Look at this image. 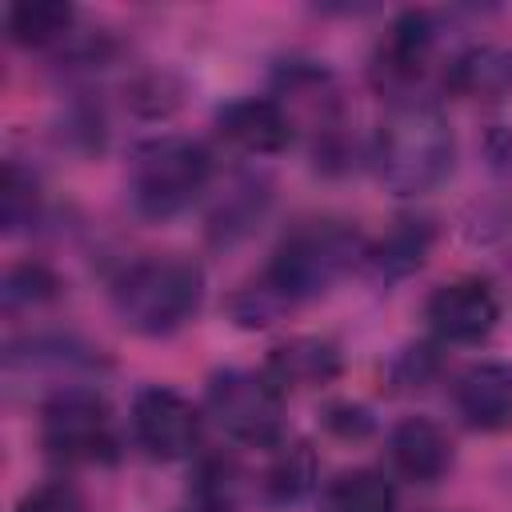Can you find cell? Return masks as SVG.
<instances>
[{
  "label": "cell",
  "instance_id": "1",
  "mask_svg": "<svg viewBox=\"0 0 512 512\" xmlns=\"http://www.w3.org/2000/svg\"><path fill=\"white\" fill-rule=\"evenodd\" d=\"M456 160V136L444 112L428 100H396L372 140V168L380 184L396 196L432 192Z\"/></svg>",
  "mask_w": 512,
  "mask_h": 512
},
{
  "label": "cell",
  "instance_id": "2",
  "mask_svg": "<svg viewBox=\"0 0 512 512\" xmlns=\"http://www.w3.org/2000/svg\"><path fill=\"white\" fill-rule=\"evenodd\" d=\"M204 300V268L180 252L140 256L112 280V308L124 328L140 336H168L184 328Z\"/></svg>",
  "mask_w": 512,
  "mask_h": 512
},
{
  "label": "cell",
  "instance_id": "3",
  "mask_svg": "<svg viewBox=\"0 0 512 512\" xmlns=\"http://www.w3.org/2000/svg\"><path fill=\"white\" fill-rule=\"evenodd\" d=\"M360 260H368V240L344 220H304L272 252L264 280L288 300H316L340 284Z\"/></svg>",
  "mask_w": 512,
  "mask_h": 512
},
{
  "label": "cell",
  "instance_id": "4",
  "mask_svg": "<svg viewBox=\"0 0 512 512\" xmlns=\"http://www.w3.org/2000/svg\"><path fill=\"white\" fill-rule=\"evenodd\" d=\"M212 180V156L200 140L156 136L144 140L128 160V196L140 216L168 220L200 200Z\"/></svg>",
  "mask_w": 512,
  "mask_h": 512
},
{
  "label": "cell",
  "instance_id": "5",
  "mask_svg": "<svg viewBox=\"0 0 512 512\" xmlns=\"http://www.w3.org/2000/svg\"><path fill=\"white\" fill-rule=\"evenodd\" d=\"M40 444L60 464H112L120 452L112 412L92 388H60L44 400Z\"/></svg>",
  "mask_w": 512,
  "mask_h": 512
},
{
  "label": "cell",
  "instance_id": "6",
  "mask_svg": "<svg viewBox=\"0 0 512 512\" xmlns=\"http://www.w3.org/2000/svg\"><path fill=\"white\" fill-rule=\"evenodd\" d=\"M208 416L248 448H276L284 440V392L252 368H224L208 380Z\"/></svg>",
  "mask_w": 512,
  "mask_h": 512
},
{
  "label": "cell",
  "instance_id": "7",
  "mask_svg": "<svg viewBox=\"0 0 512 512\" xmlns=\"http://www.w3.org/2000/svg\"><path fill=\"white\" fill-rule=\"evenodd\" d=\"M132 436L152 460H188L200 444V412L176 388L152 384L132 400Z\"/></svg>",
  "mask_w": 512,
  "mask_h": 512
},
{
  "label": "cell",
  "instance_id": "8",
  "mask_svg": "<svg viewBox=\"0 0 512 512\" xmlns=\"http://www.w3.org/2000/svg\"><path fill=\"white\" fill-rule=\"evenodd\" d=\"M424 316L444 344H480L496 328L500 304L484 280H452L428 296Z\"/></svg>",
  "mask_w": 512,
  "mask_h": 512
},
{
  "label": "cell",
  "instance_id": "9",
  "mask_svg": "<svg viewBox=\"0 0 512 512\" xmlns=\"http://www.w3.org/2000/svg\"><path fill=\"white\" fill-rule=\"evenodd\" d=\"M436 48V24L428 12H400L376 48V80L408 100V88L424 76Z\"/></svg>",
  "mask_w": 512,
  "mask_h": 512
},
{
  "label": "cell",
  "instance_id": "10",
  "mask_svg": "<svg viewBox=\"0 0 512 512\" xmlns=\"http://www.w3.org/2000/svg\"><path fill=\"white\" fill-rule=\"evenodd\" d=\"M452 404L460 420L476 432L512 428V364L504 360L468 364L452 384Z\"/></svg>",
  "mask_w": 512,
  "mask_h": 512
},
{
  "label": "cell",
  "instance_id": "11",
  "mask_svg": "<svg viewBox=\"0 0 512 512\" xmlns=\"http://www.w3.org/2000/svg\"><path fill=\"white\" fill-rule=\"evenodd\" d=\"M388 460L412 484H436L452 472V436L428 416H404L388 432Z\"/></svg>",
  "mask_w": 512,
  "mask_h": 512
},
{
  "label": "cell",
  "instance_id": "12",
  "mask_svg": "<svg viewBox=\"0 0 512 512\" xmlns=\"http://www.w3.org/2000/svg\"><path fill=\"white\" fill-rule=\"evenodd\" d=\"M216 128L232 148L248 156H272L292 140V120L272 96H240L224 104L216 112Z\"/></svg>",
  "mask_w": 512,
  "mask_h": 512
},
{
  "label": "cell",
  "instance_id": "13",
  "mask_svg": "<svg viewBox=\"0 0 512 512\" xmlns=\"http://www.w3.org/2000/svg\"><path fill=\"white\" fill-rule=\"evenodd\" d=\"M260 372L288 396V392L332 384L340 376V352H336V344H328L320 336H292L268 352Z\"/></svg>",
  "mask_w": 512,
  "mask_h": 512
},
{
  "label": "cell",
  "instance_id": "14",
  "mask_svg": "<svg viewBox=\"0 0 512 512\" xmlns=\"http://www.w3.org/2000/svg\"><path fill=\"white\" fill-rule=\"evenodd\" d=\"M444 84L464 100H504L512 92V52L500 44H476L448 64Z\"/></svg>",
  "mask_w": 512,
  "mask_h": 512
},
{
  "label": "cell",
  "instance_id": "15",
  "mask_svg": "<svg viewBox=\"0 0 512 512\" xmlns=\"http://www.w3.org/2000/svg\"><path fill=\"white\" fill-rule=\"evenodd\" d=\"M320 512H396V488L376 468H348L320 492Z\"/></svg>",
  "mask_w": 512,
  "mask_h": 512
},
{
  "label": "cell",
  "instance_id": "16",
  "mask_svg": "<svg viewBox=\"0 0 512 512\" xmlns=\"http://www.w3.org/2000/svg\"><path fill=\"white\" fill-rule=\"evenodd\" d=\"M316 480V456L304 440H280L272 448V460L264 468V496L272 504H292L300 500Z\"/></svg>",
  "mask_w": 512,
  "mask_h": 512
},
{
  "label": "cell",
  "instance_id": "17",
  "mask_svg": "<svg viewBox=\"0 0 512 512\" xmlns=\"http://www.w3.org/2000/svg\"><path fill=\"white\" fill-rule=\"evenodd\" d=\"M76 12L60 0H36V4H12L8 8V36L24 48H48L68 36Z\"/></svg>",
  "mask_w": 512,
  "mask_h": 512
},
{
  "label": "cell",
  "instance_id": "18",
  "mask_svg": "<svg viewBox=\"0 0 512 512\" xmlns=\"http://www.w3.org/2000/svg\"><path fill=\"white\" fill-rule=\"evenodd\" d=\"M428 248H432V228H428V220H400V224L380 240V248L368 252V256H372V264H376L384 276H404V272H412V268L424 264Z\"/></svg>",
  "mask_w": 512,
  "mask_h": 512
},
{
  "label": "cell",
  "instance_id": "19",
  "mask_svg": "<svg viewBox=\"0 0 512 512\" xmlns=\"http://www.w3.org/2000/svg\"><path fill=\"white\" fill-rule=\"evenodd\" d=\"M264 208H268V192H264V184H256V180H244V184H236L224 200H220V208L212 212V224H208V236L212 240H240L244 232H252V224L264 216Z\"/></svg>",
  "mask_w": 512,
  "mask_h": 512
},
{
  "label": "cell",
  "instance_id": "20",
  "mask_svg": "<svg viewBox=\"0 0 512 512\" xmlns=\"http://www.w3.org/2000/svg\"><path fill=\"white\" fill-rule=\"evenodd\" d=\"M288 308H292V304H288L264 276L252 280V284H244V288L228 300V312H232V320H236L240 328H268V324H276Z\"/></svg>",
  "mask_w": 512,
  "mask_h": 512
},
{
  "label": "cell",
  "instance_id": "21",
  "mask_svg": "<svg viewBox=\"0 0 512 512\" xmlns=\"http://www.w3.org/2000/svg\"><path fill=\"white\" fill-rule=\"evenodd\" d=\"M0 216L8 232H20L36 220V180L28 172H20L16 160L4 164V180H0Z\"/></svg>",
  "mask_w": 512,
  "mask_h": 512
},
{
  "label": "cell",
  "instance_id": "22",
  "mask_svg": "<svg viewBox=\"0 0 512 512\" xmlns=\"http://www.w3.org/2000/svg\"><path fill=\"white\" fill-rule=\"evenodd\" d=\"M60 292V280L44 264H16L4 276V308L16 312L20 304H44Z\"/></svg>",
  "mask_w": 512,
  "mask_h": 512
},
{
  "label": "cell",
  "instance_id": "23",
  "mask_svg": "<svg viewBox=\"0 0 512 512\" xmlns=\"http://www.w3.org/2000/svg\"><path fill=\"white\" fill-rule=\"evenodd\" d=\"M16 512H88V508H84V496L68 480H44L32 492H24Z\"/></svg>",
  "mask_w": 512,
  "mask_h": 512
},
{
  "label": "cell",
  "instance_id": "24",
  "mask_svg": "<svg viewBox=\"0 0 512 512\" xmlns=\"http://www.w3.org/2000/svg\"><path fill=\"white\" fill-rule=\"evenodd\" d=\"M436 352L428 348V344H416V348H404L400 352V360L392 364V380L400 384V388H424L432 376H436Z\"/></svg>",
  "mask_w": 512,
  "mask_h": 512
},
{
  "label": "cell",
  "instance_id": "25",
  "mask_svg": "<svg viewBox=\"0 0 512 512\" xmlns=\"http://www.w3.org/2000/svg\"><path fill=\"white\" fill-rule=\"evenodd\" d=\"M188 512H224V508H212V504H200V500H196Z\"/></svg>",
  "mask_w": 512,
  "mask_h": 512
}]
</instances>
